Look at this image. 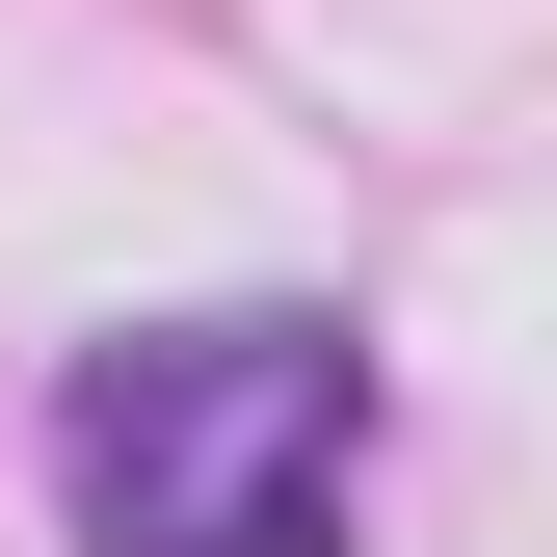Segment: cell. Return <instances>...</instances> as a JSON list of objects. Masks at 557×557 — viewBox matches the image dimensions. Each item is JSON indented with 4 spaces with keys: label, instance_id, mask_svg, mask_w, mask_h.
I'll return each instance as SVG.
<instances>
[{
    "label": "cell",
    "instance_id": "obj_1",
    "mask_svg": "<svg viewBox=\"0 0 557 557\" xmlns=\"http://www.w3.org/2000/svg\"><path fill=\"white\" fill-rule=\"evenodd\" d=\"M372 345L239 293V319H133L53 372V505H81V557H345L372 531Z\"/></svg>",
    "mask_w": 557,
    "mask_h": 557
}]
</instances>
